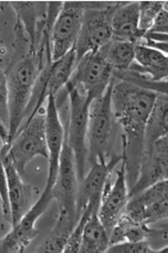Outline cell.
<instances>
[{
    "instance_id": "12",
    "label": "cell",
    "mask_w": 168,
    "mask_h": 253,
    "mask_svg": "<svg viewBox=\"0 0 168 253\" xmlns=\"http://www.w3.org/2000/svg\"><path fill=\"white\" fill-rule=\"evenodd\" d=\"M45 135L49 149V171L46 184L53 186L58 177L60 159L65 142V129L60 120L57 97L54 95H50L46 101Z\"/></svg>"
},
{
    "instance_id": "18",
    "label": "cell",
    "mask_w": 168,
    "mask_h": 253,
    "mask_svg": "<svg viewBox=\"0 0 168 253\" xmlns=\"http://www.w3.org/2000/svg\"><path fill=\"white\" fill-rule=\"evenodd\" d=\"M166 135H168V96L158 94L146 126L143 161L151 155L157 140Z\"/></svg>"
},
{
    "instance_id": "31",
    "label": "cell",
    "mask_w": 168,
    "mask_h": 253,
    "mask_svg": "<svg viewBox=\"0 0 168 253\" xmlns=\"http://www.w3.org/2000/svg\"><path fill=\"white\" fill-rule=\"evenodd\" d=\"M157 252H161V253H168V246H166V247H164V248H162V249H160V250H158Z\"/></svg>"
},
{
    "instance_id": "3",
    "label": "cell",
    "mask_w": 168,
    "mask_h": 253,
    "mask_svg": "<svg viewBox=\"0 0 168 253\" xmlns=\"http://www.w3.org/2000/svg\"><path fill=\"white\" fill-rule=\"evenodd\" d=\"M79 181L76 161L71 147L65 138L57 180L53 185V196L59 206V217L53 232L70 237L79 221L78 194Z\"/></svg>"
},
{
    "instance_id": "30",
    "label": "cell",
    "mask_w": 168,
    "mask_h": 253,
    "mask_svg": "<svg viewBox=\"0 0 168 253\" xmlns=\"http://www.w3.org/2000/svg\"><path fill=\"white\" fill-rule=\"evenodd\" d=\"M154 34H165L168 35V26L164 27V28H161V29H158L156 31H153Z\"/></svg>"
},
{
    "instance_id": "7",
    "label": "cell",
    "mask_w": 168,
    "mask_h": 253,
    "mask_svg": "<svg viewBox=\"0 0 168 253\" xmlns=\"http://www.w3.org/2000/svg\"><path fill=\"white\" fill-rule=\"evenodd\" d=\"M114 80V70L107 62L103 50L90 52L77 62L65 88L77 90L91 101L105 94Z\"/></svg>"
},
{
    "instance_id": "10",
    "label": "cell",
    "mask_w": 168,
    "mask_h": 253,
    "mask_svg": "<svg viewBox=\"0 0 168 253\" xmlns=\"http://www.w3.org/2000/svg\"><path fill=\"white\" fill-rule=\"evenodd\" d=\"M54 199L53 186L46 184L45 189L38 201L32 206L20 219V221L13 226L11 231L1 237L0 241V252L2 253H18L25 252L26 248L36 238L38 230L36 229V222L48 209L49 205Z\"/></svg>"
},
{
    "instance_id": "14",
    "label": "cell",
    "mask_w": 168,
    "mask_h": 253,
    "mask_svg": "<svg viewBox=\"0 0 168 253\" xmlns=\"http://www.w3.org/2000/svg\"><path fill=\"white\" fill-rule=\"evenodd\" d=\"M168 179V135L157 140L153 151L147 158L142 162L139 177L129 189V198L142 193L157 182Z\"/></svg>"
},
{
    "instance_id": "6",
    "label": "cell",
    "mask_w": 168,
    "mask_h": 253,
    "mask_svg": "<svg viewBox=\"0 0 168 253\" xmlns=\"http://www.w3.org/2000/svg\"><path fill=\"white\" fill-rule=\"evenodd\" d=\"M67 90L70 97V117L65 138L71 147L76 161L79 181H82L86 175V166L90 163L88 153V112L92 101L86 95L77 90Z\"/></svg>"
},
{
    "instance_id": "20",
    "label": "cell",
    "mask_w": 168,
    "mask_h": 253,
    "mask_svg": "<svg viewBox=\"0 0 168 253\" xmlns=\"http://www.w3.org/2000/svg\"><path fill=\"white\" fill-rule=\"evenodd\" d=\"M110 247V234L102 224L97 212L93 213L83 230L80 253H103Z\"/></svg>"
},
{
    "instance_id": "16",
    "label": "cell",
    "mask_w": 168,
    "mask_h": 253,
    "mask_svg": "<svg viewBox=\"0 0 168 253\" xmlns=\"http://www.w3.org/2000/svg\"><path fill=\"white\" fill-rule=\"evenodd\" d=\"M113 40L141 43L145 34L139 29V1L121 2L112 20Z\"/></svg>"
},
{
    "instance_id": "15",
    "label": "cell",
    "mask_w": 168,
    "mask_h": 253,
    "mask_svg": "<svg viewBox=\"0 0 168 253\" xmlns=\"http://www.w3.org/2000/svg\"><path fill=\"white\" fill-rule=\"evenodd\" d=\"M2 174L4 180L7 182L9 199H10L13 226L20 221L35 204L34 201V189L29 185H26L21 179L20 172L18 171L11 162L6 157H1Z\"/></svg>"
},
{
    "instance_id": "2",
    "label": "cell",
    "mask_w": 168,
    "mask_h": 253,
    "mask_svg": "<svg viewBox=\"0 0 168 253\" xmlns=\"http://www.w3.org/2000/svg\"><path fill=\"white\" fill-rule=\"evenodd\" d=\"M43 65L40 62L38 53L29 50L20 58V60L3 70L7 76L8 96H9V142L6 147L1 148V153L8 149L11 140L15 137L18 129L26 120L27 109L29 105L37 80Z\"/></svg>"
},
{
    "instance_id": "11",
    "label": "cell",
    "mask_w": 168,
    "mask_h": 253,
    "mask_svg": "<svg viewBox=\"0 0 168 253\" xmlns=\"http://www.w3.org/2000/svg\"><path fill=\"white\" fill-rule=\"evenodd\" d=\"M128 201L129 188L127 178H126V170L124 164L121 163V168L116 171L115 181L112 184L110 177L106 182L101 198L99 211H97V215L109 234L113 230L119 220L123 217Z\"/></svg>"
},
{
    "instance_id": "28",
    "label": "cell",
    "mask_w": 168,
    "mask_h": 253,
    "mask_svg": "<svg viewBox=\"0 0 168 253\" xmlns=\"http://www.w3.org/2000/svg\"><path fill=\"white\" fill-rule=\"evenodd\" d=\"M144 38L157 42H168V35L165 34H154V32H148Z\"/></svg>"
},
{
    "instance_id": "19",
    "label": "cell",
    "mask_w": 168,
    "mask_h": 253,
    "mask_svg": "<svg viewBox=\"0 0 168 253\" xmlns=\"http://www.w3.org/2000/svg\"><path fill=\"white\" fill-rule=\"evenodd\" d=\"M153 236H155V230L152 226L134 221L123 214L110 233V246L125 241H149Z\"/></svg>"
},
{
    "instance_id": "24",
    "label": "cell",
    "mask_w": 168,
    "mask_h": 253,
    "mask_svg": "<svg viewBox=\"0 0 168 253\" xmlns=\"http://www.w3.org/2000/svg\"><path fill=\"white\" fill-rule=\"evenodd\" d=\"M130 198L138 203L143 208L146 207L147 205L155 203L157 200L168 198V179L157 182V184L151 186L142 193L130 197Z\"/></svg>"
},
{
    "instance_id": "26",
    "label": "cell",
    "mask_w": 168,
    "mask_h": 253,
    "mask_svg": "<svg viewBox=\"0 0 168 253\" xmlns=\"http://www.w3.org/2000/svg\"><path fill=\"white\" fill-rule=\"evenodd\" d=\"M107 252L111 253H153L157 252L149 241H125L110 246Z\"/></svg>"
},
{
    "instance_id": "8",
    "label": "cell",
    "mask_w": 168,
    "mask_h": 253,
    "mask_svg": "<svg viewBox=\"0 0 168 253\" xmlns=\"http://www.w3.org/2000/svg\"><path fill=\"white\" fill-rule=\"evenodd\" d=\"M113 82L107 88L105 94L93 100L88 112V153L91 165L97 161H105L112 136L114 132L115 116L112 109V88Z\"/></svg>"
},
{
    "instance_id": "17",
    "label": "cell",
    "mask_w": 168,
    "mask_h": 253,
    "mask_svg": "<svg viewBox=\"0 0 168 253\" xmlns=\"http://www.w3.org/2000/svg\"><path fill=\"white\" fill-rule=\"evenodd\" d=\"M129 70L152 81H166L168 80V54L138 43L135 51V62Z\"/></svg>"
},
{
    "instance_id": "13",
    "label": "cell",
    "mask_w": 168,
    "mask_h": 253,
    "mask_svg": "<svg viewBox=\"0 0 168 253\" xmlns=\"http://www.w3.org/2000/svg\"><path fill=\"white\" fill-rule=\"evenodd\" d=\"M122 154L120 156H112L109 162L97 161L91 165V169L79 185L78 194V217L93 200H100L103 195L106 182L113 172L115 166L122 163Z\"/></svg>"
},
{
    "instance_id": "4",
    "label": "cell",
    "mask_w": 168,
    "mask_h": 253,
    "mask_svg": "<svg viewBox=\"0 0 168 253\" xmlns=\"http://www.w3.org/2000/svg\"><path fill=\"white\" fill-rule=\"evenodd\" d=\"M121 2H85L81 32L76 45L78 61L87 53L104 48L113 40L112 20Z\"/></svg>"
},
{
    "instance_id": "1",
    "label": "cell",
    "mask_w": 168,
    "mask_h": 253,
    "mask_svg": "<svg viewBox=\"0 0 168 253\" xmlns=\"http://www.w3.org/2000/svg\"><path fill=\"white\" fill-rule=\"evenodd\" d=\"M157 96L156 92L121 80L112 88V109L123 130L122 163L129 189L141 172L146 126Z\"/></svg>"
},
{
    "instance_id": "32",
    "label": "cell",
    "mask_w": 168,
    "mask_h": 253,
    "mask_svg": "<svg viewBox=\"0 0 168 253\" xmlns=\"http://www.w3.org/2000/svg\"><path fill=\"white\" fill-rule=\"evenodd\" d=\"M163 9L168 12V1H163Z\"/></svg>"
},
{
    "instance_id": "21",
    "label": "cell",
    "mask_w": 168,
    "mask_h": 253,
    "mask_svg": "<svg viewBox=\"0 0 168 253\" xmlns=\"http://www.w3.org/2000/svg\"><path fill=\"white\" fill-rule=\"evenodd\" d=\"M77 61V51L74 48L62 59L51 63L48 86H46V96L54 95L57 97L60 90L63 86H67L74 70H76Z\"/></svg>"
},
{
    "instance_id": "5",
    "label": "cell",
    "mask_w": 168,
    "mask_h": 253,
    "mask_svg": "<svg viewBox=\"0 0 168 253\" xmlns=\"http://www.w3.org/2000/svg\"><path fill=\"white\" fill-rule=\"evenodd\" d=\"M37 156L49 159V149L45 135V114H36L31 120L23 122L11 140L8 149L1 153L22 175L26 166Z\"/></svg>"
},
{
    "instance_id": "23",
    "label": "cell",
    "mask_w": 168,
    "mask_h": 253,
    "mask_svg": "<svg viewBox=\"0 0 168 253\" xmlns=\"http://www.w3.org/2000/svg\"><path fill=\"white\" fill-rule=\"evenodd\" d=\"M163 9V1H139V29L148 34Z\"/></svg>"
},
{
    "instance_id": "22",
    "label": "cell",
    "mask_w": 168,
    "mask_h": 253,
    "mask_svg": "<svg viewBox=\"0 0 168 253\" xmlns=\"http://www.w3.org/2000/svg\"><path fill=\"white\" fill-rule=\"evenodd\" d=\"M136 43L128 41L112 40L109 44L102 48L107 62L115 72H124L130 69L135 62Z\"/></svg>"
},
{
    "instance_id": "25",
    "label": "cell",
    "mask_w": 168,
    "mask_h": 253,
    "mask_svg": "<svg viewBox=\"0 0 168 253\" xmlns=\"http://www.w3.org/2000/svg\"><path fill=\"white\" fill-rule=\"evenodd\" d=\"M168 220V198L157 200L144 207V222L152 226Z\"/></svg>"
},
{
    "instance_id": "27",
    "label": "cell",
    "mask_w": 168,
    "mask_h": 253,
    "mask_svg": "<svg viewBox=\"0 0 168 253\" xmlns=\"http://www.w3.org/2000/svg\"><path fill=\"white\" fill-rule=\"evenodd\" d=\"M141 44L149 46V48L157 49L162 51V52L168 54V42H157V41H153V40L144 38L141 42Z\"/></svg>"
},
{
    "instance_id": "9",
    "label": "cell",
    "mask_w": 168,
    "mask_h": 253,
    "mask_svg": "<svg viewBox=\"0 0 168 253\" xmlns=\"http://www.w3.org/2000/svg\"><path fill=\"white\" fill-rule=\"evenodd\" d=\"M85 2L65 1L55 19L51 32V55L52 61H59L76 48L80 36Z\"/></svg>"
},
{
    "instance_id": "29",
    "label": "cell",
    "mask_w": 168,
    "mask_h": 253,
    "mask_svg": "<svg viewBox=\"0 0 168 253\" xmlns=\"http://www.w3.org/2000/svg\"><path fill=\"white\" fill-rule=\"evenodd\" d=\"M152 227L155 230V233L162 232V234H165V236L168 237V220L167 221H161L155 224H152Z\"/></svg>"
}]
</instances>
